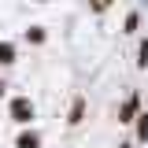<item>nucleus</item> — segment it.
I'll use <instances>...</instances> for the list:
<instances>
[{"label":"nucleus","mask_w":148,"mask_h":148,"mask_svg":"<svg viewBox=\"0 0 148 148\" xmlns=\"http://www.w3.org/2000/svg\"><path fill=\"white\" fill-rule=\"evenodd\" d=\"M34 115H37V108H34L30 96H15V100H11V119H15L18 126H30Z\"/></svg>","instance_id":"nucleus-1"},{"label":"nucleus","mask_w":148,"mask_h":148,"mask_svg":"<svg viewBox=\"0 0 148 148\" xmlns=\"http://www.w3.org/2000/svg\"><path fill=\"white\" fill-rule=\"evenodd\" d=\"M137 119H141V92L133 89L126 100H122V108H119V122L126 126V122H137Z\"/></svg>","instance_id":"nucleus-2"},{"label":"nucleus","mask_w":148,"mask_h":148,"mask_svg":"<svg viewBox=\"0 0 148 148\" xmlns=\"http://www.w3.org/2000/svg\"><path fill=\"white\" fill-rule=\"evenodd\" d=\"M67 122H71V126H82V122H85V96H74V100H71Z\"/></svg>","instance_id":"nucleus-3"},{"label":"nucleus","mask_w":148,"mask_h":148,"mask_svg":"<svg viewBox=\"0 0 148 148\" xmlns=\"http://www.w3.org/2000/svg\"><path fill=\"white\" fill-rule=\"evenodd\" d=\"M15 148H41V133H34V130H22L15 137Z\"/></svg>","instance_id":"nucleus-4"},{"label":"nucleus","mask_w":148,"mask_h":148,"mask_svg":"<svg viewBox=\"0 0 148 148\" xmlns=\"http://www.w3.org/2000/svg\"><path fill=\"white\" fill-rule=\"evenodd\" d=\"M137 67H141V71L148 67V37H141V41H137Z\"/></svg>","instance_id":"nucleus-5"},{"label":"nucleus","mask_w":148,"mask_h":148,"mask_svg":"<svg viewBox=\"0 0 148 148\" xmlns=\"http://www.w3.org/2000/svg\"><path fill=\"white\" fill-rule=\"evenodd\" d=\"M0 63H15V45L11 41H0Z\"/></svg>","instance_id":"nucleus-6"},{"label":"nucleus","mask_w":148,"mask_h":148,"mask_svg":"<svg viewBox=\"0 0 148 148\" xmlns=\"http://www.w3.org/2000/svg\"><path fill=\"white\" fill-rule=\"evenodd\" d=\"M137 26H141V15H137V11H130L126 22H122V34H137Z\"/></svg>","instance_id":"nucleus-7"},{"label":"nucleus","mask_w":148,"mask_h":148,"mask_svg":"<svg viewBox=\"0 0 148 148\" xmlns=\"http://www.w3.org/2000/svg\"><path fill=\"white\" fill-rule=\"evenodd\" d=\"M45 26H30V30H26V41H34V45H45Z\"/></svg>","instance_id":"nucleus-8"},{"label":"nucleus","mask_w":148,"mask_h":148,"mask_svg":"<svg viewBox=\"0 0 148 148\" xmlns=\"http://www.w3.org/2000/svg\"><path fill=\"white\" fill-rule=\"evenodd\" d=\"M137 141H148V111H141L137 119Z\"/></svg>","instance_id":"nucleus-9"},{"label":"nucleus","mask_w":148,"mask_h":148,"mask_svg":"<svg viewBox=\"0 0 148 148\" xmlns=\"http://www.w3.org/2000/svg\"><path fill=\"white\" fill-rule=\"evenodd\" d=\"M111 8V0H92V11H108Z\"/></svg>","instance_id":"nucleus-10"},{"label":"nucleus","mask_w":148,"mask_h":148,"mask_svg":"<svg viewBox=\"0 0 148 148\" xmlns=\"http://www.w3.org/2000/svg\"><path fill=\"white\" fill-rule=\"evenodd\" d=\"M4 92H8V85H4V78H0V96H4Z\"/></svg>","instance_id":"nucleus-11"},{"label":"nucleus","mask_w":148,"mask_h":148,"mask_svg":"<svg viewBox=\"0 0 148 148\" xmlns=\"http://www.w3.org/2000/svg\"><path fill=\"white\" fill-rule=\"evenodd\" d=\"M119 148H133V145H119Z\"/></svg>","instance_id":"nucleus-12"}]
</instances>
